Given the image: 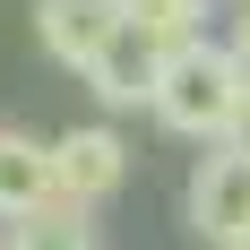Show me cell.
<instances>
[{
    "mask_svg": "<svg viewBox=\"0 0 250 250\" xmlns=\"http://www.w3.org/2000/svg\"><path fill=\"white\" fill-rule=\"evenodd\" d=\"M242 104H250V86H242V69H233V52L225 43H181V52H164V69H155V121L164 129H181V138H207V147H225L233 138V121H242Z\"/></svg>",
    "mask_w": 250,
    "mask_h": 250,
    "instance_id": "obj_1",
    "label": "cell"
},
{
    "mask_svg": "<svg viewBox=\"0 0 250 250\" xmlns=\"http://www.w3.org/2000/svg\"><path fill=\"white\" fill-rule=\"evenodd\" d=\"M121 173H129V147H121V129H112V121H78V129L52 138V199H61V207L112 199Z\"/></svg>",
    "mask_w": 250,
    "mask_h": 250,
    "instance_id": "obj_2",
    "label": "cell"
},
{
    "mask_svg": "<svg viewBox=\"0 0 250 250\" xmlns=\"http://www.w3.org/2000/svg\"><path fill=\"white\" fill-rule=\"evenodd\" d=\"M190 225L216 250L250 233V155H233V147L199 155V173H190Z\"/></svg>",
    "mask_w": 250,
    "mask_h": 250,
    "instance_id": "obj_3",
    "label": "cell"
},
{
    "mask_svg": "<svg viewBox=\"0 0 250 250\" xmlns=\"http://www.w3.org/2000/svg\"><path fill=\"white\" fill-rule=\"evenodd\" d=\"M35 26H43V52H52V61L86 78V69H95V52L121 35V0H43Z\"/></svg>",
    "mask_w": 250,
    "mask_h": 250,
    "instance_id": "obj_4",
    "label": "cell"
},
{
    "mask_svg": "<svg viewBox=\"0 0 250 250\" xmlns=\"http://www.w3.org/2000/svg\"><path fill=\"white\" fill-rule=\"evenodd\" d=\"M155 69H164V52H155V43H138V35L121 26V35L95 52L86 86H95V104H104V112H129V104H155Z\"/></svg>",
    "mask_w": 250,
    "mask_h": 250,
    "instance_id": "obj_5",
    "label": "cell"
},
{
    "mask_svg": "<svg viewBox=\"0 0 250 250\" xmlns=\"http://www.w3.org/2000/svg\"><path fill=\"white\" fill-rule=\"evenodd\" d=\"M35 207H52V138H26L0 121V216L18 225Z\"/></svg>",
    "mask_w": 250,
    "mask_h": 250,
    "instance_id": "obj_6",
    "label": "cell"
},
{
    "mask_svg": "<svg viewBox=\"0 0 250 250\" xmlns=\"http://www.w3.org/2000/svg\"><path fill=\"white\" fill-rule=\"evenodd\" d=\"M199 18H207V0H121V26L138 43H155V52L199 43Z\"/></svg>",
    "mask_w": 250,
    "mask_h": 250,
    "instance_id": "obj_7",
    "label": "cell"
},
{
    "mask_svg": "<svg viewBox=\"0 0 250 250\" xmlns=\"http://www.w3.org/2000/svg\"><path fill=\"white\" fill-rule=\"evenodd\" d=\"M9 250H104L95 225H86V207H35V216H18L9 225Z\"/></svg>",
    "mask_w": 250,
    "mask_h": 250,
    "instance_id": "obj_8",
    "label": "cell"
},
{
    "mask_svg": "<svg viewBox=\"0 0 250 250\" xmlns=\"http://www.w3.org/2000/svg\"><path fill=\"white\" fill-rule=\"evenodd\" d=\"M225 52H233V69H242V86H250V9L233 18V35H225Z\"/></svg>",
    "mask_w": 250,
    "mask_h": 250,
    "instance_id": "obj_9",
    "label": "cell"
},
{
    "mask_svg": "<svg viewBox=\"0 0 250 250\" xmlns=\"http://www.w3.org/2000/svg\"><path fill=\"white\" fill-rule=\"evenodd\" d=\"M233 155H250V104H242V121H233V138H225Z\"/></svg>",
    "mask_w": 250,
    "mask_h": 250,
    "instance_id": "obj_10",
    "label": "cell"
},
{
    "mask_svg": "<svg viewBox=\"0 0 250 250\" xmlns=\"http://www.w3.org/2000/svg\"><path fill=\"white\" fill-rule=\"evenodd\" d=\"M225 250H250V233H242V242H225Z\"/></svg>",
    "mask_w": 250,
    "mask_h": 250,
    "instance_id": "obj_11",
    "label": "cell"
}]
</instances>
